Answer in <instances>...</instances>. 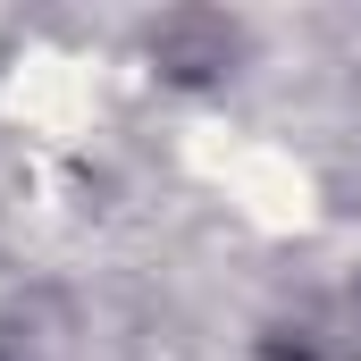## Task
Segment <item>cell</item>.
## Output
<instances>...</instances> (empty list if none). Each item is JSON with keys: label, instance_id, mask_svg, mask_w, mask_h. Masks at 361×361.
<instances>
[{"label": "cell", "instance_id": "2", "mask_svg": "<svg viewBox=\"0 0 361 361\" xmlns=\"http://www.w3.org/2000/svg\"><path fill=\"white\" fill-rule=\"evenodd\" d=\"M0 109L25 143H51V152H76L92 126L109 118V76L85 59H59V51H34L0 76Z\"/></svg>", "mask_w": 361, "mask_h": 361}, {"label": "cell", "instance_id": "1", "mask_svg": "<svg viewBox=\"0 0 361 361\" xmlns=\"http://www.w3.org/2000/svg\"><path fill=\"white\" fill-rule=\"evenodd\" d=\"M185 177L202 185L235 227L252 235H302L319 219V177L294 143L261 126H193L185 135Z\"/></svg>", "mask_w": 361, "mask_h": 361}]
</instances>
